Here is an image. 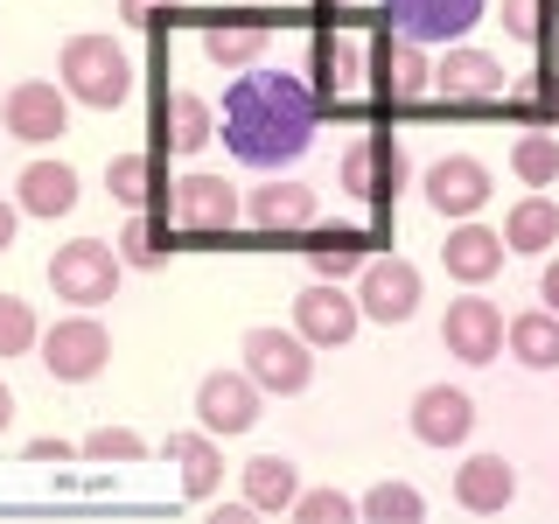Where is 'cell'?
<instances>
[{"label":"cell","instance_id":"1","mask_svg":"<svg viewBox=\"0 0 559 524\" xmlns=\"http://www.w3.org/2000/svg\"><path fill=\"white\" fill-rule=\"evenodd\" d=\"M314 119H322V105H314V92L301 78L252 63L231 92H224L217 133L245 168H287L314 147Z\"/></svg>","mask_w":559,"mask_h":524},{"label":"cell","instance_id":"2","mask_svg":"<svg viewBox=\"0 0 559 524\" xmlns=\"http://www.w3.org/2000/svg\"><path fill=\"white\" fill-rule=\"evenodd\" d=\"M57 84H63V98L92 105V112H112L133 92V63L112 35H70L57 49Z\"/></svg>","mask_w":559,"mask_h":524},{"label":"cell","instance_id":"3","mask_svg":"<svg viewBox=\"0 0 559 524\" xmlns=\"http://www.w3.org/2000/svg\"><path fill=\"white\" fill-rule=\"evenodd\" d=\"M238 371L259 384V392H273V398H294V392H308V378H314V349L294 336V329H280V322H259V329H245V343H238Z\"/></svg>","mask_w":559,"mask_h":524},{"label":"cell","instance_id":"4","mask_svg":"<svg viewBox=\"0 0 559 524\" xmlns=\"http://www.w3.org/2000/svg\"><path fill=\"white\" fill-rule=\"evenodd\" d=\"M35 349H43V371L57 384H92L105 364H112V336H105V322L92 308H78V314H63L57 329H43Z\"/></svg>","mask_w":559,"mask_h":524},{"label":"cell","instance_id":"5","mask_svg":"<svg viewBox=\"0 0 559 524\" xmlns=\"http://www.w3.org/2000/svg\"><path fill=\"white\" fill-rule=\"evenodd\" d=\"M119 252L105 238H70L57 245V259H49V287H57V301L70 308H105L119 294Z\"/></svg>","mask_w":559,"mask_h":524},{"label":"cell","instance_id":"6","mask_svg":"<svg viewBox=\"0 0 559 524\" xmlns=\"http://www.w3.org/2000/svg\"><path fill=\"white\" fill-rule=\"evenodd\" d=\"M0 127H8V140H22V147H43V140L70 133V98H63V84H49V78H14L8 92H0Z\"/></svg>","mask_w":559,"mask_h":524},{"label":"cell","instance_id":"7","mask_svg":"<svg viewBox=\"0 0 559 524\" xmlns=\"http://www.w3.org/2000/svg\"><path fill=\"white\" fill-rule=\"evenodd\" d=\"M427 98H441V105H503L511 98V78H503V63L489 57V49L448 43V57L433 63Z\"/></svg>","mask_w":559,"mask_h":524},{"label":"cell","instance_id":"8","mask_svg":"<svg viewBox=\"0 0 559 524\" xmlns=\"http://www.w3.org/2000/svg\"><path fill=\"white\" fill-rule=\"evenodd\" d=\"M357 322H364V308H357V294H343V279H308L294 294V336L308 349H343L357 336Z\"/></svg>","mask_w":559,"mask_h":524},{"label":"cell","instance_id":"9","mask_svg":"<svg viewBox=\"0 0 559 524\" xmlns=\"http://www.w3.org/2000/svg\"><path fill=\"white\" fill-rule=\"evenodd\" d=\"M406 175H413L406 147H399V140H384V133H357V140L343 147V189H349L357 203L399 196V189H406Z\"/></svg>","mask_w":559,"mask_h":524},{"label":"cell","instance_id":"10","mask_svg":"<svg viewBox=\"0 0 559 524\" xmlns=\"http://www.w3.org/2000/svg\"><path fill=\"white\" fill-rule=\"evenodd\" d=\"M357 308H364V322H384V329L413 322L419 314V266L413 259H364L357 266Z\"/></svg>","mask_w":559,"mask_h":524},{"label":"cell","instance_id":"11","mask_svg":"<svg viewBox=\"0 0 559 524\" xmlns=\"http://www.w3.org/2000/svg\"><path fill=\"white\" fill-rule=\"evenodd\" d=\"M259 384L245 371H203L197 378V427L217 433V441H231V433H252L259 427Z\"/></svg>","mask_w":559,"mask_h":524},{"label":"cell","instance_id":"12","mask_svg":"<svg viewBox=\"0 0 559 524\" xmlns=\"http://www.w3.org/2000/svg\"><path fill=\"white\" fill-rule=\"evenodd\" d=\"M378 8L399 35H413V43H427V49H448L483 22L489 0H378Z\"/></svg>","mask_w":559,"mask_h":524},{"label":"cell","instance_id":"13","mask_svg":"<svg viewBox=\"0 0 559 524\" xmlns=\"http://www.w3.org/2000/svg\"><path fill=\"white\" fill-rule=\"evenodd\" d=\"M419 189H427L433 217L462 224V217H476V210L489 203V162H476V154H441V162H427Z\"/></svg>","mask_w":559,"mask_h":524},{"label":"cell","instance_id":"14","mask_svg":"<svg viewBox=\"0 0 559 524\" xmlns=\"http://www.w3.org/2000/svg\"><path fill=\"white\" fill-rule=\"evenodd\" d=\"M441 343H448V357H462V364L503 357V308L468 287L462 301H448V314H441Z\"/></svg>","mask_w":559,"mask_h":524},{"label":"cell","instance_id":"15","mask_svg":"<svg viewBox=\"0 0 559 524\" xmlns=\"http://www.w3.org/2000/svg\"><path fill=\"white\" fill-rule=\"evenodd\" d=\"M364 78H371V49L357 43V35H336V28H322L314 35V105H349L364 92Z\"/></svg>","mask_w":559,"mask_h":524},{"label":"cell","instance_id":"16","mask_svg":"<svg viewBox=\"0 0 559 524\" xmlns=\"http://www.w3.org/2000/svg\"><path fill=\"white\" fill-rule=\"evenodd\" d=\"M468 433H476V398H468L462 384H427V392L413 398V441L462 448Z\"/></svg>","mask_w":559,"mask_h":524},{"label":"cell","instance_id":"17","mask_svg":"<svg viewBox=\"0 0 559 524\" xmlns=\"http://www.w3.org/2000/svg\"><path fill=\"white\" fill-rule=\"evenodd\" d=\"M238 217L252 224V231H308V224L322 217V196H314L308 182H266L238 203Z\"/></svg>","mask_w":559,"mask_h":524},{"label":"cell","instance_id":"18","mask_svg":"<svg viewBox=\"0 0 559 524\" xmlns=\"http://www.w3.org/2000/svg\"><path fill=\"white\" fill-rule=\"evenodd\" d=\"M175 224H182V231H231L238 189L224 182V175H182V182H175Z\"/></svg>","mask_w":559,"mask_h":524},{"label":"cell","instance_id":"19","mask_svg":"<svg viewBox=\"0 0 559 524\" xmlns=\"http://www.w3.org/2000/svg\"><path fill=\"white\" fill-rule=\"evenodd\" d=\"M427 84H433L427 43H413V35H384V43H378V92L392 105H419Z\"/></svg>","mask_w":559,"mask_h":524},{"label":"cell","instance_id":"20","mask_svg":"<svg viewBox=\"0 0 559 524\" xmlns=\"http://www.w3.org/2000/svg\"><path fill=\"white\" fill-rule=\"evenodd\" d=\"M441 266L448 279H462V287H483V279L503 273V231H483V224H454L448 245H441Z\"/></svg>","mask_w":559,"mask_h":524},{"label":"cell","instance_id":"21","mask_svg":"<svg viewBox=\"0 0 559 524\" xmlns=\"http://www.w3.org/2000/svg\"><path fill=\"white\" fill-rule=\"evenodd\" d=\"M511 497H518V468L503 462V454H468V462L454 468V503H462V511L489 517V511H503Z\"/></svg>","mask_w":559,"mask_h":524},{"label":"cell","instance_id":"22","mask_svg":"<svg viewBox=\"0 0 559 524\" xmlns=\"http://www.w3.org/2000/svg\"><path fill=\"white\" fill-rule=\"evenodd\" d=\"M14 203H22L28 217H63V210H78V168L70 162H28L14 175Z\"/></svg>","mask_w":559,"mask_h":524},{"label":"cell","instance_id":"23","mask_svg":"<svg viewBox=\"0 0 559 524\" xmlns=\"http://www.w3.org/2000/svg\"><path fill=\"white\" fill-rule=\"evenodd\" d=\"M168 462L182 468V489L197 503L217 497V483H224V454H217V433H203V427H182V433H168Z\"/></svg>","mask_w":559,"mask_h":524},{"label":"cell","instance_id":"24","mask_svg":"<svg viewBox=\"0 0 559 524\" xmlns=\"http://www.w3.org/2000/svg\"><path fill=\"white\" fill-rule=\"evenodd\" d=\"M559 245V203L552 196H518L503 210V252H552Z\"/></svg>","mask_w":559,"mask_h":524},{"label":"cell","instance_id":"25","mask_svg":"<svg viewBox=\"0 0 559 524\" xmlns=\"http://www.w3.org/2000/svg\"><path fill=\"white\" fill-rule=\"evenodd\" d=\"M503 343H511V357L524 371H552L559 364V314L552 308H524L503 322Z\"/></svg>","mask_w":559,"mask_h":524},{"label":"cell","instance_id":"26","mask_svg":"<svg viewBox=\"0 0 559 524\" xmlns=\"http://www.w3.org/2000/svg\"><path fill=\"white\" fill-rule=\"evenodd\" d=\"M238 476H245V503H252V511H287V503L301 497V468H294L287 454H252Z\"/></svg>","mask_w":559,"mask_h":524},{"label":"cell","instance_id":"27","mask_svg":"<svg viewBox=\"0 0 559 524\" xmlns=\"http://www.w3.org/2000/svg\"><path fill=\"white\" fill-rule=\"evenodd\" d=\"M162 119H168L175 154H203L210 140H217V105H210L203 92H175V98L162 105Z\"/></svg>","mask_w":559,"mask_h":524},{"label":"cell","instance_id":"28","mask_svg":"<svg viewBox=\"0 0 559 524\" xmlns=\"http://www.w3.org/2000/svg\"><path fill=\"white\" fill-rule=\"evenodd\" d=\"M197 43H203V57L217 70H252L266 57V28H252V22H210Z\"/></svg>","mask_w":559,"mask_h":524},{"label":"cell","instance_id":"29","mask_svg":"<svg viewBox=\"0 0 559 524\" xmlns=\"http://www.w3.org/2000/svg\"><path fill=\"white\" fill-rule=\"evenodd\" d=\"M511 175L524 189H552L559 182V133H546V127L518 133L511 140Z\"/></svg>","mask_w":559,"mask_h":524},{"label":"cell","instance_id":"30","mask_svg":"<svg viewBox=\"0 0 559 524\" xmlns=\"http://www.w3.org/2000/svg\"><path fill=\"white\" fill-rule=\"evenodd\" d=\"M357 517H371V524H419V517H427V497H419L413 483H378L371 497L357 503Z\"/></svg>","mask_w":559,"mask_h":524},{"label":"cell","instance_id":"31","mask_svg":"<svg viewBox=\"0 0 559 524\" xmlns=\"http://www.w3.org/2000/svg\"><path fill=\"white\" fill-rule=\"evenodd\" d=\"M105 189H112L127 210H147V196H154V162H147V154H112V168H105Z\"/></svg>","mask_w":559,"mask_h":524},{"label":"cell","instance_id":"32","mask_svg":"<svg viewBox=\"0 0 559 524\" xmlns=\"http://www.w3.org/2000/svg\"><path fill=\"white\" fill-rule=\"evenodd\" d=\"M35 336H43V329H35V308L22 301V294H0V364H8V357H28Z\"/></svg>","mask_w":559,"mask_h":524},{"label":"cell","instance_id":"33","mask_svg":"<svg viewBox=\"0 0 559 524\" xmlns=\"http://www.w3.org/2000/svg\"><path fill=\"white\" fill-rule=\"evenodd\" d=\"M78 454L84 462H140V454H147V441H140L133 427H92L78 441Z\"/></svg>","mask_w":559,"mask_h":524},{"label":"cell","instance_id":"34","mask_svg":"<svg viewBox=\"0 0 559 524\" xmlns=\"http://www.w3.org/2000/svg\"><path fill=\"white\" fill-rule=\"evenodd\" d=\"M287 517H301V524H349L357 503H349L343 489H301V497L287 503Z\"/></svg>","mask_w":559,"mask_h":524},{"label":"cell","instance_id":"35","mask_svg":"<svg viewBox=\"0 0 559 524\" xmlns=\"http://www.w3.org/2000/svg\"><path fill=\"white\" fill-rule=\"evenodd\" d=\"M364 259H371V252H364V238H336V245H314L308 266H314V279H349Z\"/></svg>","mask_w":559,"mask_h":524},{"label":"cell","instance_id":"36","mask_svg":"<svg viewBox=\"0 0 559 524\" xmlns=\"http://www.w3.org/2000/svg\"><path fill=\"white\" fill-rule=\"evenodd\" d=\"M112 252H119V266H162V245H154V231H147V217H140V210H133L127 231H119Z\"/></svg>","mask_w":559,"mask_h":524},{"label":"cell","instance_id":"37","mask_svg":"<svg viewBox=\"0 0 559 524\" xmlns=\"http://www.w3.org/2000/svg\"><path fill=\"white\" fill-rule=\"evenodd\" d=\"M538 14H546V0H503V28L518 35V43H538Z\"/></svg>","mask_w":559,"mask_h":524},{"label":"cell","instance_id":"38","mask_svg":"<svg viewBox=\"0 0 559 524\" xmlns=\"http://www.w3.org/2000/svg\"><path fill=\"white\" fill-rule=\"evenodd\" d=\"M70 441H57V433H43V441H28V462H63Z\"/></svg>","mask_w":559,"mask_h":524},{"label":"cell","instance_id":"39","mask_svg":"<svg viewBox=\"0 0 559 524\" xmlns=\"http://www.w3.org/2000/svg\"><path fill=\"white\" fill-rule=\"evenodd\" d=\"M538 301L559 314V259H546V273H538Z\"/></svg>","mask_w":559,"mask_h":524},{"label":"cell","instance_id":"40","mask_svg":"<svg viewBox=\"0 0 559 524\" xmlns=\"http://www.w3.org/2000/svg\"><path fill=\"white\" fill-rule=\"evenodd\" d=\"M154 8H175V0H119V22H147Z\"/></svg>","mask_w":559,"mask_h":524},{"label":"cell","instance_id":"41","mask_svg":"<svg viewBox=\"0 0 559 524\" xmlns=\"http://www.w3.org/2000/svg\"><path fill=\"white\" fill-rule=\"evenodd\" d=\"M14 217H22V203H0V252L14 245Z\"/></svg>","mask_w":559,"mask_h":524},{"label":"cell","instance_id":"42","mask_svg":"<svg viewBox=\"0 0 559 524\" xmlns=\"http://www.w3.org/2000/svg\"><path fill=\"white\" fill-rule=\"evenodd\" d=\"M8 427H14V392L0 384V433H8Z\"/></svg>","mask_w":559,"mask_h":524},{"label":"cell","instance_id":"43","mask_svg":"<svg viewBox=\"0 0 559 524\" xmlns=\"http://www.w3.org/2000/svg\"><path fill=\"white\" fill-rule=\"evenodd\" d=\"M329 8H349V0H329Z\"/></svg>","mask_w":559,"mask_h":524}]
</instances>
